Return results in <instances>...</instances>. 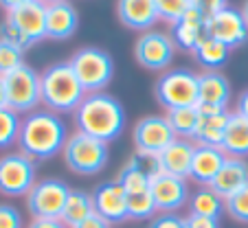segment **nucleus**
<instances>
[{
    "mask_svg": "<svg viewBox=\"0 0 248 228\" xmlns=\"http://www.w3.org/2000/svg\"><path fill=\"white\" fill-rule=\"evenodd\" d=\"M68 130L60 114L48 110H35L22 119L18 147L31 160H46L64 152Z\"/></svg>",
    "mask_w": 248,
    "mask_h": 228,
    "instance_id": "obj_1",
    "label": "nucleus"
},
{
    "mask_svg": "<svg viewBox=\"0 0 248 228\" xmlns=\"http://www.w3.org/2000/svg\"><path fill=\"white\" fill-rule=\"evenodd\" d=\"M75 125L77 132L86 136L101 140L108 145L110 140H117L125 127V110L108 92H90L75 110Z\"/></svg>",
    "mask_w": 248,
    "mask_h": 228,
    "instance_id": "obj_2",
    "label": "nucleus"
},
{
    "mask_svg": "<svg viewBox=\"0 0 248 228\" xmlns=\"http://www.w3.org/2000/svg\"><path fill=\"white\" fill-rule=\"evenodd\" d=\"M86 90L79 84L75 70L70 68L68 61L53 64L40 75V97L48 112H73L81 106L86 99Z\"/></svg>",
    "mask_w": 248,
    "mask_h": 228,
    "instance_id": "obj_3",
    "label": "nucleus"
},
{
    "mask_svg": "<svg viewBox=\"0 0 248 228\" xmlns=\"http://www.w3.org/2000/svg\"><path fill=\"white\" fill-rule=\"evenodd\" d=\"M66 167L73 173L79 176H94V173L103 171L108 165V145L101 140L86 136L81 132H75L73 136H68L66 147L62 152Z\"/></svg>",
    "mask_w": 248,
    "mask_h": 228,
    "instance_id": "obj_4",
    "label": "nucleus"
},
{
    "mask_svg": "<svg viewBox=\"0 0 248 228\" xmlns=\"http://www.w3.org/2000/svg\"><path fill=\"white\" fill-rule=\"evenodd\" d=\"M70 68L75 70L79 84L84 86L86 92H101V88L112 81L114 75V61L110 57V53L101 51L94 46L79 48L70 55L68 60Z\"/></svg>",
    "mask_w": 248,
    "mask_h": 228,
    "instance_id": "obj_5",
    "label": "nucleus"
},
{
    "mask_svg": "<svg viewBox=\"0 0 248 228\" xmlns=\"http://www.w3.org/2000/svg\"><path fill=\"white\" fill-rule=\"evenodd\" d=\"M154 97L167 112L198 106V75L191 70H165L154 86Z\"/></svg>",
    "mask_w": 248,
    "mask_h": 228,
    "instance_id": "obj_6",
    "label": "nucleus"
},
{
    "mask_svg": "<svg viewBox=\"0 0 248 228\" xmlns=\"http://www.w3.org/2000/svg\"><path fill=\"white\" fill-rule=\"evenodd\" d=\"M5 90H7V107L14 112H35V106L42 103L40 97V75L31 66L22 64L20 68L7 73L5 77Z\"/></svg>",
    "mask_w": 248,
    "mask_h": 228,
    "instance_id": "obj_7",
    "label": "nucleus"
},
{
    "mask_svg": "<svg viewBox=\"0 0 248 228\" xmlns=\"http://www.w3.org/2000/svg\"><path fill=\"white\" fill-rule=\"evenodd\" d=\"M68 196L70 189L64 180L46 178V180L35 182V186L29 191L27 209L33 219H60Z\"/></svg>",
    "mask_w": 248,
    "mask_h": 228,
    "instance_id": "obj_8",
    "label": "nucleus"
},
{
    "mask_svg": "<svg viewBox=\"0 0 248 228\" xmlns=\"http://www.w3.org/2000/svg\"><path fill=\"white\" fill-rule=\"evenodd\" d=\"M35 186V163L22 152L0 158V193L9 198L29 196Z\"/></svg>",
    "mask_w": 248,
    "mask_h": 228,
    "instance_id": "obj_9",
    "label": "nucleus"
},
{
    "mask_svg": "<svg viewBox=\"0 0 248 228\" xmlns=\"http://www.w3.org/2000/svg\"><path fill=\"white\" fill-rule=\"evenodd\" d=\"M2 9L7 15L33 44L46 37V5L40 0H2Z\"/></svg>",
    "mask_w": 248,
    "mask_h": 228,
    "instance_id": "obj_10",
    "label": "nucleus"
},
{
    "mask_svg": "<svg viewBox=\"0 0 248 228\" xmlns=\"http://www.w3.org/2000/svg\"><path fill=\"white\" fill-rule=\"evenodd\" d=\"M206 35L222 42L224 46H229L231 51L237 46H242L248 40V24L244 20V14L235 7L226 5L222 11L213 15H206Z\"/></svg>",
    "mask_w": 248,
    "mask_h": 228,
    "instance_id": "obj_11",
    "label": "nucleus"
},
{
    "mask_svg": "<svg viewBox=\"0 0 248 228\" xmlns=\"http://www.w3.org/2000/svg\"><path fill=\"white\" fill-rule=\"evenodd\" d=\"M176 44L171 35L163 31H147L136 40L134 44V57L143 68L147 70H165L173 60Z\"/></svg>",
    "mask_w": 248,
    "mask_h": 228,
    "instance_id": "obj_12",
    "label": "nucleus"
},
{
    "mask_svg": "<svg viewBox=\"0 0 248 228\" xmlns=\"http://www.w3.org/2000/svg\"><path fill=\"white\" fill-rule=\"evenodd\" d=\"M173 140H176V134H173L167 117L152 114V117L140 119L134 127L136 152H143V154H156L158 156L163 149H167L169 145L173 143Z\"/></svg>",
    "mask_w": 248,
    "mask_h": 228,
    "instance_id": "obj_13",
    "label": "nucleus"
},
{
    "mask_svg": "<svg viewBox=\"0 0 248 228\" xmlns=\"http://www.w3.org/2000/svg\"><path fill=\"white\" fill-rule=\"evenodd\" d=\"M93 204L94 213L108 224H119L123 219H130V215H127V193L123 191L119 180L101 182L93 191Z\"/></svg>",
    "mask_w": 248,
    "mask_h": 228,
    "instance_id": "obj_14",
    "label": "nucleus"
},
{
    "mask_svg": "<svg viewBox=\"0 0 248 228\" xmlns=\"http://www.w3.org/2000/svg\"><path fill=\"white\" fill-rule=\"evenodd\" d=\"M150 191L154 196L156 209L163 213H176L178 209H183L185 204H189V186L185 178L167 176V173H158L152 178Z\"/></svg>",
    "mask_w": 248,
    "mask_h": 228,
    "instance_id": "obj_15",
    "label": "nucleus"
},
{
    "mask_svg": "<svg viewBox=\"0 0 248 228\" xmlns=\"http://www.w3.org/2000/svg\"><path fill=\"white\" fill-rule=\"evenodd\" d=\"M231 101V84L220 70H204L198 75V106L222 107Z\"/></svg>",
    "mask_w": 248,
    "mask_h": 228,
    "instance_id": "obj_16",
    "label": "nucleus"
},
{
    "mask_svg": "<svg viewBox=\"0 0 248 228\" xmlns=\"http://www.w3.org/2000/svg\"><path fill=\"white\" fill-rule=\"evenodd\" d=\"M117 15L127 29L145 33L160 20L156 0H121L117 5Z\"/></svg>",
    "mask_w": 248,
    "mask_h": 228,
    "instance_id": "obj_17",
    "label": "nucleus"
},
{
    "mask_svg": "<svg viewBox=\"0 0 248 228\" xmlns=\"http://www.w3.org/2000/svg\"><path fill=\"white\" fill-rule=\"evenodd\" d=\"M193 149L196 145L191 140L176 138L167 149H163L158 154V165L160 173L176 178H185L187 180L191 176V163H193Z\"/></svg>",
    "mask_w": 248,
    "mask_h": 228,
    "instance_id": "obj_18",
    "label": "nucleus"
},
{
    "mask_svg": "<svg viewBox=\"0 0 248 228\" xmlns=\"http://www.w3.org/2000/svg\"><path fill=\"white\" fill-rule=\"evenodd\" d=\"M229 156L222 152L220 147H209V145H196L193 149V163H191V176L198 184L211 186V182L216 180L220 169L224 167Z\"/></svg>",
    "mask_w": 248,
    "mask_h": 228,
    "instance_id": "obj_19",
    "label": "nucleus"
},
{
    "mask_svg": "<svg viewBox=\"0 0 248 228\" xmlns=\"http://www.w3.org/2000/svg\"><path fill=\"white\" fill-rule=\"evenodd\" d=\"M79 15L70 2L55 0L46 5V37L51 40H68L77 31Z\"/></svg>",
    "mask_w": 248,
    "mask_h": 228,
    "instance_id": "obj_20",
    "label": "nucleus"
},
{
    "mask_svg": "<svg viewBox=\"0 0 248 228\" xmlns=\"http://www.w3.org/2000/svg\"><path fill=\"white\" fill-rule=\"evenodd\" d=\"M246 184H248V165H246V160L226 158L224 167L220 169V173L216 176V180L211 182V189H213L220 198H224V202H226L237 191H242Z\"/></svg>",
    "mask_w": 248,
    "mask_h": 228,
    "instance_id": "obj_21",
    "label": "nucleus"
},
{
    "mask_svg": "<svg viewBox=\"0 0 248 228\" xmlns=\"http://www.w3.org/2000/svg\"><path fill=\"white\" fill-rule=\"evenodd\" d=\"M220 149L229 158H242V160L246 158L248 156V119L239 117L237 112L231 114Z\"/></svg>",
    "mask_w": 248,
    "mask_h": 228,
    "instance_id": "obj_22",
    "label": "nucleus"
},
{
    "mask_svg": "<svg viewBox=\"0 0 248 228\" xmlns=\"http://www.w3.org/2000/svg\"><path fill=\"white\" fill-rule=\"evenodd\" d=\"M231 112H217V114H200V127L196 134V145H209V147H222L224 132L229 125Z\"/></svg>",
    "mask_w": 248,
    "mask_h": 228,
    "instance_id": "obj_23",
    "label": "nucleus"
},
{
    "mask_svg": "<svg viewBox=\"0 0 248 228\" xmlns=\"http://www.w3.org/2000/svg\"><path fill=\"white\" fill-rule=\"evenodd\" d=\"M191 55L204 70H217L229 61L231 48L224 46L222 42H217V40H213V37L204 35V40L198 44L196 51H193Z\"/></svg>",
    "mask_w": 248,
    "mask_h": 228,
    "instance_id": "obj_24",
    "label": "nucleus"
},
{
    "mask_svg": "<svg viewBox=\"0 0 248 228\" xmlns=\"http://www.w3.org/2000/svg\"><path fill=\"white\" fill-rule=\"evenodd\" d=\"M226 211L224 198L217 196L211 186H202L189 198V215H202V217L220 219V215Z\"/></svg>",
    "mask_w": 248,
    "mask_h": 228,
    "instance_id": "obj_25",
    "label": "nucleus"
},
{
    "mask_svg": "<svg viewBox=\"0 0 248 228\" xmlns=\"http://www.w3.org/2000/svg\"><path fill=\"white\" fill-rule=\"evenodd\" d=\"M90 215H94V204H93V193L86 191H70L68 200H66L64 213H62V222L66 224L68 228H75L77 224H81L84 219H88Z\"/></svg>",
    "mask_w": 248,
    "mask_h": 228,
    "instance_id": "obj_26",
    "label": "nucleus"
},
{
    "mask_svg": "<svg viewBox=\"0 0 248 228\" xmlns=\"http://www.w3.org/2000/svg\"><path fill=\"white\" fill-rule=\"evenodd\" d=\"M167 121L171 125L176 138H196L198 127H200V112H198V106L191 107H180V110H171L167 112Z\"/></svg>",
    "mask_w": 248,
    "mask_h": 228,
    "instance_id": "obj_27",
    "label": "nucleus"
},
{
    "mask_svg": "<svg viewBox=\"0 0 248 228\" xmlns=\"http://www.w3.org/2000/svg\"><path fill=\"white\" fill-rule=\"evenodd\" d=\"M204 35H206L204 24L191 22V20H185V18L171 27V40L176 44V48H180V51L193 53L198 44L204 40Z\"/></svg>",
    "mask_w": 248,
    "mask_h": 228,
    "instance_id": "obj_28",
    "label": "nucleus"
},
{
    "mask_svg": "<svg viewBox=\"0 0 248 228\" xmlns=\"http://www.w3.org/2000/svg\"><path fill=\"white\" fill-rule=\"evenodd\" d=\"M119 184L123 186V191L127 193V196H132V193H140V191H150V182L152 178L147 176L143 169L139 167V165L134 163V160L130 158V163L125 165V167L121 169V173H119Z\"/></svg>",
    "mask_w": 248,
    "mask_h": 228,
    "instance_id": "obj_29",
    "label": "nucleus"
},
{
    "mask_svg": "<svg viewBox=\"0 0 248 228\" xmlns=\"http://www.w3.org/2000/svg\"><path fill=\"white\" fill-rule=\"evenodd\" d=\"M20 125L22 121H20L18 112H14L11 107H0V149H7L18 143Z\"/></svg>",
    "mask_w": 248,
    "mask_h": 228,
    "instance_id": "obj_30",
    "label": "nucleus"
},
{
    "mask_svg": "<svg viewBox=\"0 0 248 228\" xmlns=\"http://www.w3.org/2000/svg\"><path fill=\"white\" fill-rule=\"evenodd\" d=\"M156 202L152 191H140L127 196V215L130 219H150L156 215Z\"/></svg>",
    "mask_w": 248,
    "mask_h": 228,
    "instance_id": "obj_31",
    "label": "nucleus"
},
{
    "mask_svg": "<svg viewBox=\"0 0 248 228\" xmlns=\"http://www.w3.org/2000/svg\"><path fill=\"white\" fill-rule=\"evenodd\" d=\"M0 42H7V44H11V46L20 48V51H27V48L33 46L31 40H29L9 18H5L0 22Z\"/></svg>",
    "mask_w": 248,
    "mask_h": 228,
    "instance_id": "obj_32",
    "label": "nucleus"
},
{
    "mask_svg": "<svg viewBox=\"0 0 248 228\" xmlns=\"http://www.w3.org/2000/svg\"><path fill=\"white\" fill-rule=\"evenodd\" d=\"M189 0H156V9H158V18L169 22L173 27L176 22H180V18L187 11Z\"/></svg>",
    "mask_w": 248,
    "mask_h": 228,
    "instance_id": "obj_33",
    "label": "nucleus"
},
{
    "mask_svg": "<svg viewBox=\"0 0 248 228\" xmlns=\"http://www.w3.org/2000/svg\"><path fill=\"white\" fill-rule=\"evenodd\" d=\"M226 213L233 219L242 224H248V184L244 186L242 191H237L233 198L226 200Z\"/></svg>",
    "mask_w": 248,
    "mask_h": 228,
    "instance_id": "obj_34",
    "label": "nucleus"
},
{
    "mask_svg": "<svg viewBox=\"0 0 248 228\" xmlns=\"http://www.w3.org/2000/svg\"><path fill=\"white\" fill-rule=\"evenodd\" d=\"M22 53L24 51L11 46V44L0 42V75H2V77H5L7 73H11V70L20 68V66L24 64V61H22Z\"/></svg>",
    "mask_w": 248,
    "mask_h": 228,
    "instance_id": "obj_35",
    "label": "nucleus"
},
{
    "mask_svg": "<svg viewBox=\"0 0 248 228\" xmlns=\"http://www.w3.org/2000/svg\"><path fill=\"white\" fill-rule=\"evenodd\" d=\"M0 228H24L22 215L16 206L0 204Z\"/></svg>",
    "mask_w": 248,
    "mask_h": 228,
    "instance_id": "obj_36",
    "label": "nucleus"
},
{
    "mask_svg": "<svg viewBox=\"0 0 248 228\" xmlns=\"http://www.w3.org/2000/svg\"><path fill=\"white\" fill-rule=\"evenodd\" d=\"M150 228H187V226H185V217H178L176 213H163L152 219Z\"/></svg>",
    "mask_w": 248,
    "mask_h": 228,
    "instance_id": "obj_37",
    "label": "nucleus"
},
{
    "mask_svg": "<svg viewBox=\"0 0 248 228\" xmlns=\"http://www.w3.org/2000/svg\"><path fill=\"white\" fill-rule=\"evenodd\" d=\"M185 226L187 228H220V219L202 217V215H187L185 217Z\"/></svg>",
    "mask_w": 248,
    "mask_h": 228,
    "instance_id": "obj_38",
    "label": "nucleus"
},
{
    "mask_svg": "<svg viewBox=\"0 0 248 228\" xmlns=\"http://www.w3.org/2000/svg\"><path fill=\"white\" fill-rule=\"evenodd\" d=\"M75 228H110V224L106 222L103 217H99L97 213H94V215H90L88 219H84L81 224H77Z\"/></svg>",
    "mask_w": 248,
    "mask_h": 228,
    "instance_id": "obj_39",
    "label": "nucleus"
},
{
    "mask_svg": "<svg viewBox=\"0 0 248 228\" xmlns=\"http://www.w3.org/2000/svg\"><path fill=\"white\" fill-rule=\"evenodd\" d=\"M27 228H68L62 219H33Z\"/></svg>",
    "mask_w": 248,
    "mask_h": 228,
    "instance_id": "obj_40",
    "label": "nucleus"
},
{
    "mask_svg": "<svg viewBox=\"0 0 248 228\" xmlns=\"http://www.w3.org/2000/svg\"><path fill=\"white\" fill-rule=\"evenodd\" d=\"M237 114L244 117V119H248V88L244 90L237 99Z\"/></svg>",
    "mask_w": 248,
    "mask_h": 228,
    "instance_id": "obj_41",
    "label": "nucleus"
},
{
    "mask_svg": "<svg viewBox=\"0 0 248 228\" xmlns=\"http://www.w3.org/2000/svg\"><path fill=\"white\" fill-rule=\"evenodd\" d=\"M0 107H7V90H5V79L0 75Z\"/></svg>",
    "mask_w": 248,
    "mask_h": 228,
    "instance_id": "obj_42",
    "label": "nucleus"
},
{
    "mask_svg": "<svg viewBox=\"0 0 248 228\" xmlns=\"http://www.w3.org/2000/svg\"><path fill=\"white\" fill-rule=\"evenodd\" d=\"M242 14H244V20H246V24H248V2L242 7Z\"/></svg>",
    "mask_w": 248,
    "mask_h": 228,
    "instance_id": "obj_43",
    "label": "nucleus"
}]
</instances>
